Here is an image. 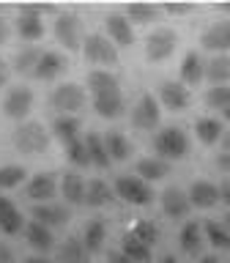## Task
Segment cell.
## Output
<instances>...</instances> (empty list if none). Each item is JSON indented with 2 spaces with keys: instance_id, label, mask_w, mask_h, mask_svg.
<instances>
[{
  "instance_id": "34",
  "label": "cell",
  "mask_w": 230,
  "mask_h": 263,
  "mask_svg": "<svg viewBox=\"0 0 230 263\" xmlns=\"http://www.w3.org/2000/svg\"><path fill=\"white\" fill-rule=\"evenodd\" d=\"M205 80L211 85H230V55H214L205 61Z\"/></svg>"
},
{
  "instance_id": "36",
  "label": "cell",
  "mask_w": 230,
  "mask_h": 263,
  "mask_svg": "<svg viewBox=\"0 0 230 263\" xmlns=\"http://www.w3.org/2000/svg\"><path fill=\"white\" fill-rule=\"evenodd\" d=\"M118 250H121V252H126L129 258L135 260V263H151V258H154V252H151L154 247L143 244L140 238H135V236H131L129 230L123 233V238H121V247H118Z\"/></svg>"
},
{
  "instance_id": "55",
  "label": "cell",
  "mask_w": 230,
  "mask_h": 263,
  "mask_svg": "<svg viewBox=\"0 0 230 263\" xmlns=\"http://www.w3.org/2000/svg\"><path fill=\"white\" fill-rule=\"evenodd\" d=\"M197 263H219V260H217V258H200Z\"/></svg>"
},
{
  "instance_id": "52",
  "label": "cell",
  "mask_w": 230,
  "mask_h": 263,
  "mask_svg": "<svg viewBox=\"0 0 230 263\" xmlns=\"http://www.w3.org/2000/svg\"><path fill=\"white\" fill-rule=\"evenodd\" d=\"M159 263H178V258H176V255H164Z\"/></svg>"
},
{
  "instance_id": "8",
  "label": "cell",
  "mask_w": 230,
  "mask_h": 263,
  "mask_svg": "<svg viewBox=\"0 0 230 263\" xmlns=\"http://www.w3.org/2000/svg\"><path fill=\"white\" fill-rule=\"evenodd\" d=\"M162 123V104L154 93H143L131 107V126L140 132H154Z\"/></svg>"
},
{
  "instance_id": "14",
  "label": "cell",
  "mask_w": 230,
  "mask_h": 263,
  "mask_svg": "<svg viewBox=\"0 0 230 263\" xmlns=\"http://www.w3.org/2000/svg\"><path fill=\"white\" fill-rule=\"evenodd\" d=\"M57 195V178L55 173H36L30 176L28 186H25V197L39 205V203H52V197Z\"/></svg>"
},
{
  "instance_id": "25",
  "label": "cell",
  "mask_w": 230,
  "mask_h": 263,
  "mask_svg": "<svg viewBox=\"0 0 230 263\" xmlns=\"http://www.w3.org/2000/svg\"><path fill=\"white\" fill-rule=\"evenodd\" d=\"M195 137L200 145H217L222 143V137H225V126H222L219 118H214V115H203V118L195 121Z\"/></svg>"
},
{
  "instance_id": "49",
  "label": "cell",
  "mask_w": 230,
  "mask_h": 263,
  "mask_svg": "<svg viewBox=\"0 0 230 263\" xmlns=\"http://www.w3.org/2000/svg\"><path fill=\"white\" fill-rule=\"evenodd\" d=\"M219 197H222V203H225L227 209H230V178H227L225 184L219 186Z\"/></svg>"
},
{
  "instance_id": "38",
  "label": "cell",
  "mask_w": 230,
  "mask_h": 263,
  "mask_svg": "<svg viewBox=\"0 0 230 263\" xmlns=\"http://www.w3.org/2000/svg\"><path fill=\"white\" fill-rule=\"evenodd\" d=\"M123 14H126V20L131 25H148V22H154L156 16L162 14V6H154V3H129Z\"/></svg>"
},
{
  "instance_id": "40",
  "label": "cell",
  "mask_w": 230,
  "mask_h": 263,
  "mask_svg": "<svg viewBox=\"0 0 230 263\" xmlns=\"http://www.w3.org/2000/svg\"><path fill=\"white\" fill-rule=\"evenodd\" d=\"M129 233L135 238H140L143 244H148V247H154L156 241H159V228H156V222H151V219H135L131 228H129Z\"/></svg>"
},
{
  "instance_id": "1",
  "label": "cell",
  "mask_w": 230,
  "mask_h": 263,
  "mask_svg": "<svg viewBox=\"0 0 230 263\" xmlns=\"http://www.w3.org/2000/svg\"><path fill=\"white\" fill-rule=\"evenodd\" d=\"M11 143L25 156H39L49 148V132L39 121H22V123H16Z\"/></svg>"
},
{
  "instance_id": "18",
  "label": "cell",
  "mask_w": 230,
  "mask_h": 263,
  "mask_svg": "<svg viewBox=\"0 0 230 263\" xmlns=\"http://www.w3.org/2000/svg\"><path fill=\"white\" fill-rule=\"evenodd\" d=\"M200 44L208 49V52H217V55H227L230 49V22H217L211 25V28L203 30L200 36Z\"/></svg>"
},
{
  "instance_id": "48",
  "label": "cell",
  "mask_w": 230,
  "mask_h": 263,
  "mask_svg": "<svg viewBox=\"0 0 230 263\" xmlns=\"http://www.w3.org/2000/svg\"><path fill=\"white\" fill-rule=\"evenodd\" d=\"M8 39H11V28H8V22L0 16V44H6Z\"/></svg>"
},
{
  "instance_id": "19",
  "label": "cell",
  "mask_w": 230,
  "mask_h": 263,
  "mask_svg": "<svg viewBox=\"0 0 230 263\" xmlns=\"http://www.w3.org/2000/svg\"><path fill=\"white\" fill-rule=\"evenodd\" d=\"M178 80L184 82L186 88H195L205 80V61L200 58V52H186L184 58H181Z\"/></svg>"
},
{
  "instance_id": "7",
  "label": "cell",
  "mask_w": 230,
  "mask_h": 263,
  "mask_svg": "<svg viewBox=\"0 0 230 263\" xmlns=\"http://www.w3.org/2000/svg\"><path fill=\"white\" fill-rule=\"evenodd\" d=\"M178 47V33L172 28H156L145 39V61L148 63H162L176 52Z\"/></svg>"
},
{
  "instance_id": "20",
  "label": "cell",
  "mask_w": 230,
  "mask_h": 263,
  "mask_svg": "<svg viewBox=\"0 0 230 263\" xmlns=\"http://www.w3.org/2000/svg\"><path fill=\"white\" fill-rule=\"evenodd\" d=\"M178 241H181V250H184L186 255H192V258H197V255L203 252V247H205L203 222H197V219H189V222H184V228H181V233H178Z\"/></svg>"
},
{
  "instance_id": "29",
  "label": "cell",
  "mask_w": 230,
  "mask_h": 263,
  "mask_svg": "<svg viewBox=\"0 0 230 263\" xmlns=\"http://www.w3.org/2000/svg\"><path fill=\"white\" fill-rule=\"evenodd\" d=\"M57 263H90V252L85 250L80 236L63 238L57 247Z\"/></svg>"
},
{
  "instance_id": "13",
  "label": "cell",
  "mask_w": 230,
  "mask_h": 263,
  "mask_svg": "<svg viewBox=\"0 0 230 263\" xmlns=\"http://www.w3.org/2000/svg\"><path fill=\"white\" fill-rule=\"evenodd\" d=\"M30 217L47 225L49 230H57V228H66L71 219V209L66 203H39L30 209Z\"/></svg>"
},
{
  "instance_id": "44",
  "label": "cell",
  "mask_w": 230,
  "mask_h": 263,
  "mask_svg": "<svg viewBox=\"0 0 230 263\" xmlns=\"http://www.w3.org/2000/svg\"><path fill=\"white\" fill-rule=\"evenodd\" d=\"M107 263H135V260H131L126 252H121V250H110L107 252Z\"/></svg>"
},
{
  "instance_id": "2",
  "label": "cell",
  "mask_w": 230,
  "mask_h": 263,
  "mask_svg": "<svg viewBox=\"0 0 230 263\" xmlns=\"http://www.w3.org/2000/svg\"><path fill=\"white\" fill-rule=\"evenodd\" d=\"M154 151L164 162H181L189 154V137L181 126H164L154 135Z\"/></svg>"
},
{
  "instance_id": "35",
  "label": "cell",
  "mask_w": 230,
  "mask_h": 263,
  "mask_svg": "<svg viewBox=\"0 0 230 263\" xmlns=\"http://www.w3.org/2000/svg\"><path fill=\"white\" fill-rule=\"evenodd\" d=\"M104 238H107L104 219H90L88 228H85V233H82V244H85V250L90 252V258L104 250Z\"/></svg>"
},
{
  "instance_id": "58",
  "label": "cell",
  "mask_w": 230,
  "mask_h": 263,
  "mask_svg": "<svg viewBox=\"0 0 230 263\" xmlns=\"http://www.w3.org/2000/svg\"><path fill=\"white\" fill-rule=\"evenodd\" d=\"M227 22H230V20H227Z\"/></svg>"
},
{
  "instance_id": "45",
  "label": "cell",
  "mask_w": 230,
  "mask_h": 263,
  "mask_svg": "<svg viewBox=\"0 0 230 263\" xmlns=\"http://www.w3.org/2000/svg\"><path fill=\"white\" fill-rule=\"evenodd\" d=\"M8 80H11V66H8L6 58H0V88H6Z\"/></svg>"
},
{
  "instance_id": "6",
  "label": "cell",
  "mask_w": 230,
  "mask_h": 263,
  "mask_svg": "<svg viewBox=\"0 0 230 263\" xmlns=\"http://www.w3.org/2000/svg\"><path fill=\"white\" fill-rule=\"evenodd\" d=\"M82 55H85L88 63L93 66H118V47L112 44L104 33H88L85 41H82Z\"/></svg>"
},
{
  "instance_id": "43",
  "label": "cell",
  "mask_w": 230,
  "mask_h": 263,
  "mask_svg": "<svg viewBox=\"0 0 230 263\" xmlns=\"http://www.w3.org/2000/svg\"><path fill=\"white\" fill-rule=\"evenodd\" d=\"M192 8H195L192 3H164L162 11L170 16H186V14H192Z\"/></svg>"
},
{
  "instance_id": "11",
  "label": "cell",
  "mask_w": 230,
  "mask_h": 263,
  "mask_svg": "<svg viewBox=\"0 0 230 263\" xmlns=\"http://www.w3.org/2000/svg\"><path fill=\"white\" fill-rule=\"evenodd\" d=\"M159 104L162 110H170V112H184L189 102H192V93H189V88L184 85L181 80H164L159 85Z\"/></svg>"
},
{
  "instance_id": "27",
  "label": "cell",
  "mask_w": 230,
  "mask_h": 263,
  "mask_svg": "<svg viewBox=\"0 0 230 263\" xmlns=\"http://www.w3.org/2000/svg\"><path fill=\"white\" fill-rule=\"evenodd\" d=\"M85 186L88 181L80 176V173H63L61 178V195L66 197V205H85Z\"/></svg>"
},
{
  "instance_id": "54",
  "label": "cell",
  "mask_w": 230,
  "mask_h": 263,
  "mask_svg": "<svg viewBox=\"0 0 230 263\" xmlns=\"http://www.w3.org/2000/svg\"><path fill=\"white\" fill-rule=\"evenodd\" d=\"M222 222H225V228L230 230V209H227V214H225V217H222Z\"/></svg>"
},
{
  "instance_id": "56",
  "label": "cell",
  "mask_w": 230,
  "mask_h": 263,
  "mask_svg": "<svg viewBox=\"0 0 230 263\" xmlns=\"http://www.w3.org/2000/svg\"><path fill=\"white\" fill-rule=\"evenodd\" d=\"M222 115H225V121H230V107H227V110H225V112H222Z\"/></svg>"
},
{
  "instance_id": "32",
  "label": "cell",
  "mask_w": 230,
  "mask_h": 263,
  "mask_svg": "<svg viewBox=\"0 0 230 263\" xmlns=\"http://www.w3.org/2000/svg\"><path fill=\"white\" fill-rule=\"evenodd\" d=\"M137 176L148 181V184H154V181H162L170 176V162L159 159V156H145V159L137 162Z\"/></svg>"
},
{
  "instance_id": "4",
  "label": "cell",
  "mask_w": 230,
  "mask_h": 263,
  "mask_svg": "<svg viewBox=\"0 0 230 263\" xmlns=\"http://www.w3.org/2000/svg\"><path fill=\"white\" fill-rule=\"evenodd\" d=\"M85 88L77 82H61L49 93V104H52V110H57V115H77L85 107Z\"/></svg>"
},
{
  "instance_id": "42",
  "label": "cell",
  "mask_w": 230,
  "mask_h": 263,
  "mask_svg": "<svg viewBox=\"0 0 230 263\" xmlns=\"http://www.w3.org/2000/svg\"><path fill=\"white\" fill-rule=\"evenodd\" d=\"M66 159H69L71 167H93L90 164V154H88V145H85V137L77 140V143H71V145H66Z\"/></svg>"
},
{
  "instance_id": "17",
  "label": "cell",
  "mask_w": 230,
  "mask_h": 263,
  "mask_svg": "<svg viewBox=\"0 0 230 263\" xmlns=\"http://www.w3.org/2000/svg\"><path fill=\"white\" fill-rule=\"evenodd\" d=\"M186 195H189V203L195 205V209H214L217 203H222V197H219V186L214 184V181H195L192 186L186 189Z\"/></svg>"
},
{
  "instance_id": "46",
  "label": "cell",
  "mask_w": 230,
  "mask_h": 263,
  "mask_svg": "<svg viewBox=\"0 0 230 263\" xmlns=\"http://www.w3.org/2000/svg\"><path fill=\"white\" fill-rule=\"evenodd\" d=\"M217 167L225 170V173H230V151H222V154L217 156Z\"/></svg>"
},
{
  "instance_id": "33",
  "label": "cell",
  "mask_w": 230,
  "mask_h": 263,
  "mask_svg": "<svg viewBox=\"0 0 230 263\" xmlns=\"http://www.w3.org/2000/svg\"><path fill=\"white\" fill-rule=\"evenodd\" d=\"M85 145H88V154H90V164L99 170H107L112 164L110 159V151H107V143L102 135H96V132H88L85 135Z\"/></svg>"
},
{
  "instance_id": "31",
  "label": "cell",
  "mask_w": 230,
  "mask_h": 263,
  "mask_svg": "<svg viewBox=\"0 0 230 263\" xmlns=\"http://www.w3.org/2000/svg\"><path fill=\"white\" fill-rule=\"evenodd\" d=\"M41 49L39 47H25L20 49V52L14 55L11 61V69L16 74H22V77H36V69H39V61H41Z\"/></svg>"
},
{
  "instance_id": "41",
  "label": "cell",
  "mask_w": 230,
  "mask_h": 263,
  "mask_svg": "<svg viewBox=\"0 0 230 263\" xmlns=\"http://www.w3.org/2000/svg\"><path fill=\"white\" fill-rule=\"evenodd\" d=\"M203 102L208 110H222L225 112L230 107V85H211L208 90H205Z\"/></svg>"
},
{
  "instance_id": "51",
  "label": "cell",
  "mask_w": 230,
  "mask_h": 263,
  "mask_svg": "<svg viewBox=\"0 0 230 263\" xmlns=\"http://www.w3.org/2000/svg\"><path fill=\"white\" fill-rule=\"evenodd\" d=\"M222 148H225V151H230V129L225 132V137H222Z\"/></svg>"
},
{
  "instance_id": "37",
  "label": "cell",
  "mask_w": 230,
  "mask_h": 263,
  "mask_svg": "<svg viewBox=\"0 0 230 263\" xmlns=\"http://www.w3.org/2000/svg\"><path fill=\"white\" fill-rule=\"evenodd\" d=\"M203 233H205V241H208L214 250H230V230L225 228L222 219L203 222Z\"/></svg>"
},
{
  "instance_id": "12",
  "label": "cell",
  "mask_w": 230,
  "mask_h": 263,
  "mask_svg": "<svg viewBox=\"0 0 230 263\" xmlns=\"http://www.w3.org/2000/svg\"><path fill=\"white\" fill-rule=\"evenodd\" d=\"M104 28H107V39H110L115 47L131 49V47L137 44L135 25L126 20V14H110V16L104 20Z\"/></svg>"
},
{
  "instance_id": "39",
  "label": "cell",
  "mask_w": 230,
  "mask_h": 263,
  "mask_svg": "<svg viewBox=\"0 0 230 263\" xmlns=\"http://www.w3.org/2000/svg\"><path fill=\"white\" fill-rule=\"evenodd\" d=\"M28 178V167L25 164H0V189H16Z\"/></svg>"
},
{
  "instance_id": "53",
  "label": "cell",
  "mask_w": 230,
  "mask_h": 263,
  "mask_svg": "<svg viewBox=\"0 0 230 263\" xmlns=\"http://www.w3.org/2000/svg\"><path fill=\"white\" fill-rule=\"evenodd\" d=\"M219 11H222V14H227V16H230V3H222V6H219Z\"/></svg>"
},
{
  "instance_id": "21",
  "label": "cell",
  "mask_w": 230,
  "mask_h": 263,
  "mask_svg": "<svg viewBox=\"0 0 230 263\" xmlns=\"http://www.w3.org/2000/svg\"><path fill=\"white\" fill-rule=\"evenodd\" d=\"M80 132H82V123H80L77 115H55V121H52V137L63 148L71 145V143H77V140H82Z\"/></svg>"
},
{
  "instance_id": "57",
  "label": "cell",
  "mask_w": 230,
  "mask_h": 263,
  "mask_svg": "<svg viewBox=\"0 0 230 263\" xmlns=\"http://www.w3.org/2000/svg\"><path fill=\"white\" fill-rule=\"evenodd\" d=\"M6 14V6H0V16H3Z\"/></svg>"
},
{
  "instance_id": "26",
  "label": "cell",
  "mask_w": 230,
  "mask_h": 263,
  "mask_svg": "<svg viewBox=\"0 0 230 263\" xmlns=\"http://www.w3.org/2000/svg\"><path fill=\"white\" fill-rule=\"evenodd\" d=\"M93 112L104 121H115L126 112V102H123V93H104V96H93Z\"/></svg>"
},
{
  "instance_id": "9",
  "label": "cell",
  "mask_w": 230,
  "mask_h": 263,
  "mask_svg": "<svg viewBox=\"0 0 230 263\" xmlns=\"http://www.w3.org/2000/svg\"><path fill=\"white\" fill-rule=\"evenodd\" d=\"M52 11L49 6H33V3H25L20 6V16H16V33L25 39V41H39L44 36V22H41V14Z\"/></svg>"
},
{
  "instance_id": "15",
  "label": "cell",
  "mask_w": 230,
  "mask_h": 263,
  "mask_svg": "<svg viewBox=\"0 0 230 263\" xmlns=\"http://www.w3.org/2000/svg\"><path fill=\"white\" fill-rule=\"evenodd\" d=\"M162 211H164V217H170V219H186L189 211H192L186 189H181V186L164 189L162 192Z\"/></svg>"
},
{
  "instance_id": "47",
  "label": "cell",
  "mask_w": 230,
  "mask_h": 263,
  "mask_svg": "<svg viewBox=\"0 0 230 263\" xmlns=\"http://www.w3.org/2000/svg\"><path fill=\"white\" fill-rule=\"evenodd\" d=\"M0 263H16V260H14V252H11V247L0 244Z\"/></svg>"
},
{
  "instance_id": "10",
  "label": "cell",
  "mask_w": 230,
  "mask_h": 263,
  "mask_svg": "<svg viewBox=\"0 0 230 263\" xmlns=\"http://www.w3.org/2000/svg\"><path fill=\"white\" fill-rule=\"evenodd\" d=\"M33 110V90L28 85H14L3 96V115L8 121H25Z\"/></svg>"
},
{
  "instance_id": "16",
  "label": "cell",
  "mask_w": 230,
  "mask_h": 263,
  "mask_svg": "<svg viewBox=\"0 0 230 263\" xmlns=\"http://www.w3.org/2000/svg\"><path fill=\"white\" fill-rule=\"evenodd\" d=\"M25 241L33 252L39 255H47L55 250V230H49L47 225H41V222L30 219L28 225H25Z\"/></svg>"
},
{
  "instance_id": "50",
  "label": "cell",
  "mask_w": 230,
  "mask_h": 263,
  "mask_svg": "<svg viewBox=\"0 0 230 263\" xmlns=\"http://www.w3.org/2000/svg\"><path fill=\"white\" fill-rule=\"evenodd\" d=\"M25 263H55V260H49L47 255H33V258H28Z\"/></svg>"
},
{
  "instance_id": "30",
  "label": "cell",
  "mask_w": 230,
  "mask_h": 263,
  "mask_svg": "<svg viewBox=\"0 0 230 263\" xmlns=\"http://www.w3.org/2000/svg\"><path fill=\"white\" fill-rule=\"evenodd\" d=\"M104 143H107V151H110V159H112V162H126V159H131V154H135L131 140H129L126 135H121L118 129L107 132V135H104Z\"/></svg>"
},
{
  "instance_id": "23",
  "label": "cell",
  "mask_w": 230,
  "mask_h": 263,
  "mask_svg": "<svg viewBox=\"0 0 230 263\" xmlns=\"http://www.w3.org/2000/svg\"><path fill=\"white\" fill-rule=\"evenodd\" d=\"M69 69V58L55 52V49H47L39 61V69H36V80H44V82H52L57 80L61 74Z\"/></svg>"
},
{
  "instance_id": "3",
  "label": "cell",
  "mask_w": 230,
  "mask_h": 263,
  "mask_svg": "<svg viewBox=\"0 0 230 263\" xmlns=\"http://www.w3.org/2000/svg\"><path fill=\"white\" fill-rule=\"evenodd\" d=\"M115 197H121L123 203L129 205H137V209H143V205H151L154 203V186L143 181L140 176H118L115 178Z\"/></svg>"
},
{
  "instance_id": "5",
  "label": "cell",
  "mask_w": 230,
  "mask_h": 263,
  "mask_svg": "<svg viewBox=\"0 0 230 263\" xmlns=\"http://www.w3.org/2000/svg\"><path fill=\"white\" fill-rule=\"evenodd\" d=\"M52 33L57 39V44L63 49H69V52H77L82 49V20L77 16V11H61L55 16V25H52Z\"/></svg>"
},
{
  "instance_id": "24",
  "label": "cell",
  "mask_w": 230,
  "mask_h": 263,
  "mask_svg": "<svg viewBox=\"0 0 230 263\" xmlns=\"http://www.w3.org/2000/svg\"><path fill=\"white\" fill-rule=\"evenodd\" d=\"M85 85L90 90V96H104V93H118L121 80H118V74H112L110 69H93L88 74Z\"/></svg>"
},
{
  "instance_id": "22",
  "label": "cell",
  "mask_w": 230,
  "mask_h": 263,
  "mask_svg": "<svg viewBox=\"0 0 230 263\" xmlns=\"http://www.w3.org/2000/svg\"><path fill=\"white\" fill-rule=\"evenodd\" d=\"M25 225H28V222L22 219V211L16 209L6 195H0V233H6V236L25 233Z\"/></svg>"
},
{
  "instance_id": "28",
  "label": "cell",
  "mask_w": 230,
  "mask_h": 263,
  "mask_svg": "<svg viewBox=\"0 0 230 263\" xmlns=\"http://www.w3.org/2000/svg\"><path fill=\"white\" fill-rule=\"evenodd\" d=\"M112 200H115L112 184H107L104 178L88 181V186H85V205L88 209H104V205H112Z\"/></svg>"
}]
</instances>
